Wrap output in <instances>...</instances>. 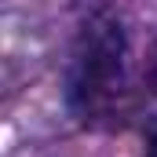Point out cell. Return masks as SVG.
Returning a JSON list of instances; mask_svg holds the SVG:
<instances>
[{
	"label": "cell",
	"mask_w": 157,
	"mask_h": 157,
	"mask_svg": "<svg viewBox=\"0 0 157 157\" xmlns=\"http://www.w3.org/2000/svg\"><path fill=\"white\" fill-rule=\"evenodd\" d=\"M143 73H146V88L157 95V44L150 48V55H146V70Z\"/></svg>",
	"instance_id": "cell-2"
},
{
	"label": "cell",
	"mask_w": 157,
	"mask_h": 157,
	"mask_svg": "<svg viewBox=\"0 0 157 157\" xmlns=\"http://www.w3.org/2000/svg\"><path fill=\"white\" fill-rule=\"evenodd\" d=\"M70 106L84 124H113L128 110V40L113 15L84 22L70 62Z\"/></svg>",
	"instance_id": "cell-1"
},
{
	"label": "cell",
	"mask_w": 157,
	"mask_h": 157,
	"mask_svg": "<svg viewBox=\"0 0 157 157\" xmlns=\"http://www.w3.org/2000/svg\"><path fill=\"white\" fill-rule=\"evenodd\" d=\"M146 157H157V124L150 128V135H146Z\"/></svg>",
	"instance_id": "cell-3"
}]
</instances>
